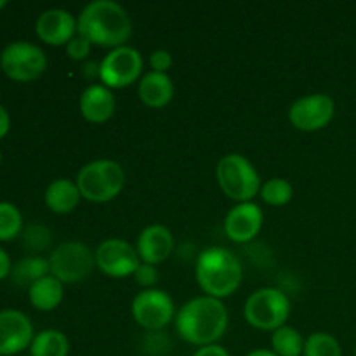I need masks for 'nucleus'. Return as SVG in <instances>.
I'll list each match as a JSON object with an SVG mask.
<instances>
[{
    "instance_id": "1",
    "label": "nucleus",
    "mask_w": 356,
    "mask_h": 356,
    "mask_svg": "<svg viewBox=\"0 0 356 356\" xmlns=\"http://www.w3.org/2000/svg\"><path fill=\"white\" fill-rule=\"evenodd\" d=\"M228 309L221 299L198 296L181 306L174 322L184 343L204 348L218 344L228 329Z\"/></svg>"
},
{
    "instance_id": "2",
    "label": "nucleus",
    "mask_w": 356,
    "mask_h": 356,
    "mask_svg": "<svg viewBox=\"0 0 356 356\" xmlns=\"http://www.w3.org/2000/svg\"><path fill=\"white\" fill-rule=\"evenodd\" d=\"M79 35L97 47L117 49L127 45L132 35V21L127 10L115 0L89 2L79 17Z\"/></svg>"
},
{
    "instance_id": "3",
    "label": "nucleus",
    "mask_w": 356,
    "mask_h": 356,
    "mask_svg": "<svg viewBox=\"0 0 356 356\" xmlns=\"http://www.w3.org/2000/svg\"><path fill=\"white\" fill-rule=\"evenodd\" d=\"M195 275L205 296L222 301L240 287L243 270L238 257L232 250L225 247H209L197 257Z\"/></svg>"
},
{
    "instance_id": "4",
    "label": "nucleus",
    "mask_w": 356,
    "mask_h": 356,
    "mask_svg": "<svg viewBox=\"0 0 356 356\" xmlns=\"http://www.w3.org/2000/svg\"><path fill=\"white\" fill-rule=\"evenodd\" d=\"M75 183L82 198L94 204H106L124 190L125 170L115 160L97 159L86 163L76 172Z\"/></svg>"
},
{
    "instance_id": "5",
    "label": "nucleus",
    "mask_w": 356,
    "mask_h": 356,
    "mask_svg": "<svg viewBox=\"0 0 356 356\" xmlns=\"http://www.w3.org/2000/svg\"><path fill=\"white\" fill-rule=\"evenodd\" d=\"M216 179L222 193L236 204L252 202L263 186L254 163L240 153H228L219 160L216 165Z\"/></svg>"
},
{
    "instance_id": "6",
    "label": "nucleus",
    "mask_w": 356,
    "mask_h": 356,
    "mask_svg": "<svg viewBox=\"0 0 356 356\" xmlns=\"http://www.w3.org/2000/svg\"><path fill=\"white\" fill-rule=\"evenodd\" d=\"M291 316V299L277 287H263L254 291L243 306V318L257 330L275 332L287 325Z\"/></svg>"
},
{
    "instance_id": "7",
    "label": "nucleus",
    "mask_w": 356,
    "mask_h": 356,
    "mask_svg": "<svg viewBox=\"0 0 356 356\" xmlns=\"http://www.w3.org/2000/svg\"><path fill=\"white\" fill-rule=\"evenodd\" d=\"M51 275L63 284H80L92 275L96 268V252L87 243H59L49 256Z\"/></svg>"
},
{
    "instance_id": "8",
    "label": "nucleus",
    "mask_w": 356,
    "mask_h": 356,
    "mask_svg": "<svg viewBox=\"0 0 356 356\" xmlns=\"http://www.w3.org/2000/svg\"><path fill=\"white\" fill-rule=\"evenodd\" d=\"M0 68L16 82H31L44 75L47 70V56L31 42H10L2 51Z\"/></svg>"
},
{
    "instance_id": "9",
    "label": "nucleus",
    "mask_w": 356,
    "mask_h": 356,
    "mask_svg": "<svg viewBox=\"0 0 356 356\" xmlns=\"http://www.w3.org/2000/svg\"><path fill=\"white\" fill-rule=\"evenodd\" d=\"M99 80L108 89H124L138 82L143 73V56L138 49L131 45L111 49L108 54L101 59L99 65Z\"/></svg>"
},
{
    "instance_id": "10",
    "label": "nucleus",
    "mask_w": 356,
    "mask_h": 356,
    "mask_svg": "<svg viewBox=\"0 0 356 356\" xmlns=\"http://www.w3.org/2000/svg\"><path fill=\"white\" fill-rule=\"evenodd\" d=\"M131 313L139 327L148 332H160L176 318V306L165 291L146 289L132 299Z\"/></svg>"
},
{
    "instance_id": "11",
    "label": "nucleus",
    "mask_w": 356,
    "mask_h": 356,
    "mask_svg": "<svg viewBox=\"0 0 356 356\" xmlns=\"http://www.w3.org/2000/svg\"><path fill=\"white\" fill-rule=\"evenodd\" d=\"M334 115H336V103L325 92L299 97L289 108V122L302 132L322 131L332 122Z\"/></svg>"
},
{
    "instance_id": "12",
    "label": "nucleus",
    "mask_w": 356,
    "mask_h": 356,
    "mask_svg": "<svg viewBox=\"0 0 356 356\" xmlns=\"http://www.w3.org/2000/svg\"><path fill=\"white\" fill-rule=\"evenodd\" d=\"M96 268L110 278L132 277L141 259L134 245L122 238H106L97 245Z\"/></svg>"
},
{
    "instance_id": "13",
    "label": "nucleus",
    "mask_w": 356,
    "mask_h": 356,
    "mask_svg": "<svg viewBox=\"0 0 356 356\" xmlns=\"http://www.w3.org/2000/svg\"><path fill=\"white\" fill-rule=\"evenodd\" d=\"M33 325L19 309L0 312V356H14L30 350L33 341Z\"/></svg>"
},
{
    "instance_id": "14",
    "label": "nucleus",
    "mask_w": 356,
    "mask_h": 356,
    "mask_svg": "<svg viewBox=\"0 0 356 356\" xmlns=\"http://www.w3.org/2000/svg\"><path fill=\"white\" fill-rule=\"evenodd\" d=\"M263 209L254 202H243L229 209L225 218V233L232 242L247 243L263 229Z\"/></svg>"
},
{
    "instance_id": "15",
    "label": "nucleus",
    "mask_w": 356,
    "mask_h": 356,
    "mask_svg": "<svg viewBox=\"0 0 356 356\" xmlns=\"http://www.w3.org/2000/svg\"><path fill=\"white\" fill-rule=\"evenodd\" d=\"M37 37L47 45H66L73 37L79 35V23L70 10L47 9L37 17L35 23Z\"/></svg>"
},
{
    "instance_id": "16",
    "label": "nucleus",
    "mask_w": 356,
    "mask_h": 356,
    "mask_svg": "<svg viewBox=\"0 0 356 356\" xmlns=\"http://www.w3.org/2000/svg\"><path fill=\"white\" fill-rule=\"evenodd\" d=\"M136 250L141 259V263L156 264L169 259L174 250V236L169 228L163 225H149L143 228L139 233L138 242H136Z\"/></svg>"
},
{
    "instance_id": "17",
    "label": "nucleus",
    "mask_w": 356,
    "mask_h": 356,
    "mask_svg": "<svg viewBox=\"0 0 356 356\" xmlns=\"http://www.w3.org/2000/svg\"><path fill=\"white\" fill-rule=\"evenodd\" d=\"M80 115L90 124H104L110 120L117 110L113 90L103 83H92L86 87L79 99Z\"/></svg>"
},
{
    "instance_id": "18",
    "label": "nucleus",
    "mask_w": 356,
    "mask_h": 356,
    "mask_svg": "<svg viewBox=\"0 0 356 356\" xmlns=\"http://www.w3.org/2000/svg\"><path fill=\"white\" fill-rule=\"evenodd\" d=\"M138 96L148 108H163L172 101L174 83L167 73H156L149 70L139 79Z\"/></svg>"
},
{
    "instance_id": "19",
    "label": "nucleus",
    "mask_w": 356,
    "mask_h": 356,
    "mask_svg": "<svg viewBox=\"0 0 356 356\" xmlns=\"http://www.w3.org/2000/svg\"><path fill=\"white\" fill-rule=\"evenodd\" d=\"M80 200H82V195L73 179L59 177L45 188L44 202L49 211L54 214H70L79 207Z\"/></svg>"
},
{
    "instance_id": "20",
    "label": "nucleus",
    "mask_w": 356,
    "mask_h": 356,
    "mask_svg": "<svg viewBox=\"0 0 356 356\" xmlns=\"http://www.w3.org/2000/svg\"><path fill=\"white\" fill-rule=\"evenodd\" d=\"M65 298V284L58 278L47 275L28 287L30 305L38 312H54Z\"/></svg>"
},
{
    "instance_id": "21",
    "label": "nucleus",
    "mask_w": 356,
    "mask_h": 356,
    "mask_svg": "<svg viewBox=\"0 0 356 356\" xmlns=\"http://www.w3.org/2000/svg\"><path fill=\"white\" fill-rule=\"evenodd\" d=\"M70 341L58 329H45L35 334L30 344V356H68Z\"/></svg>"
},
{
    "instance_id": "22",
    "label": "nucleus",
    "mask_w": 356,
    "mask_h": 356,
    "mask_svg": "<svg viewBox=\"0 0 356 356\" xmlns=\"http://www.w3.org/2000/svg\"><path fill=\"white\" fill-rule=\"evenodd\" d=\"M51 275V266H49V259L40 256H28L17 261L13 266V278L16 284L26 285L30 287L40 278Z\"/></svg>"
},
{
    "instance_id": "23",
    "label": "nucleus",
    "mask_w": 356,
    "mask_h": 356,
    "mask_svg": "<svg viewBox=\"0 0 356 356\" xmlns=\"http://www.w3.org/2000/svg\"><path fill=\"white\" fill-rule=\"evenodd\" d=\"M305 337L298 329L284 325L271 332V350L278 356H302Z\"/></svg>"
},
{
    "instance_id": "24",
    "label": "nucleus",
    "mask_w": 356,
    "mask_h": 356,
    "mask_svg": "<svg viewBox=\"0 0 356 356\" xmlns=\"http://www.w3.org/2000/svg\"><path fill=\"white\" fill-rule=\"evenodd\" d=\"M259 197L263 198L264 204L271 205V207H282V205H287L292 200L294 188L284 177H271V179L263 183Z\"/></svg>"
},
{
    "instance_id": "25",
    "label": "nucleus",
    "mask_w": 356,
    "mask_h": 356,
    "mask_svg": "<svg viewBox=\"0 0 356 356\" xmlns=\"http://www.w3.org/2000/svg\"><path fill=\"white\" fill-rule=\"evenodd\" d=\"M302 356H343V350L332 334L313 332L306 337Z\"/></svg>"
},
{
    "instance_id": "26",
    "label": "nucleus",
    "mask_w": 356,
    "mask_h": 356,
    "mask_svg": "<svg viewBox=\"0 0 356 356\" xmlns=\"http://www.w3.org/2000/svg\"><path fill=\"white\" fill-rule=\"evenodd\" d=\"M23 229V216L10 202H0V242H10Z\"/></svg>"
},
{
    "instance_id": "27",
    "label": "nucleus",
    "mask_w": 356,
    "mask_h": 356,
    "mask_svg": "<svg viewBox=\"0 0 356 356\" xmlns=\"http://www.w3.org/2000/svg\"><path fill=\"white\" fill-rule=\"evenodd\" d=\"M51 240H52V233L49 232L45 226L33 225L24 232V243L33 250H40V249H45V247H49L51 245Z\"/></svg>"
},
{
    "instance_id": "28",
    "label": "nucleus",
    "mask_w": 356,
    "mask_h": 356,
    "mask_svg": "<svg viewBox=\"0 0 356 356\" xmlns=\"http://www.w3.org/2000/svg\"><path fill=\"white\" fill-rule=\"evenodd\" d=\"M132 277H134L136 284H138L139 287H143V291H146V289H155V285L159 284L160 275H159V270H156V266L141 263Z\"/></svg>"
},
{
    "instance_id": "29",
    "label": "nucleus",
    "mask_w": 356,
    "mask_h": 356,
    "mask_svg": "<svg viewBox=\"0 0 356 356\" xmlns=\"http://www.w3.org/2000/svg\"><path fill=\"white\" fill-rule=\"evenodd\" d=\"M90 49H92V44L87 38H83L82 35H76L66 44V54L73 61H83L90 54Z\"/></svg>"
},
{
    "instance_id": "30",
    "label": "nucleus",
    "mask_w": 356,
    "mask_h": 356,
    "mask_svg": "<svg viewBox=\"0 0 356 356\" xmlns=\"http://www.w3.org/2000/svg\"><path fill=\"white\" fill-rule=\"evenodd\" d=\"M172 63V54L165 51V49H156V51L149 54V68H152V72L167 73V70H170Z\"/></svg>"
},
{
    "instance_id": "31",
    "label": "nucleus",
    "mask_w": 356,
    "mask_h": 356,
    "mask_svg": "<svg viewBox=\"0 0 356 356\" xmlns=\"http://www.w3.org/2000/svg\"><path fill=\"white\" fill-rule=\"evenodd\" d=\"M193 356H232L228 353V350L219 344H211V346H204V348H198L195 351Z\"/></svg>"
},
{
    "instance_id": "32",
    "label": "nucleus",
    "mask_w": 356,
    "mask_h": 356,
    "mask_svg": "<svg viewBox=\"0 0 356 356\" xmlns=\"http://www.w3.org/2000/svg\"><path fill=\"white\" fill-rule=\"evenodd\" d=\"M10 273H13V263H10V257L9 254L0 247V280H6Z\"/></svg>"
},
{
    "instance_id": "33",
    "label": "nucleus",
    "mask_w": 356,
    "mask_h": 356,
    "mask_svg": "<svg viewBox=\"0 0 356 356\" xmlns=\"http://www.w3.org/2000/svg\"><path fill=\"white\" fill-rule=\"evenodd\" d=\"M10 131V115L3 104H0V139L6 138Z\"/></svg>"
},
{
    "instance_id": "34",
    "label": "nucleus",
    "mask_w": 356,
    "mask_h": 356,
    "mask_svg": "<svg viewBox=\"0 0 356 356\" xmlns=\"http://www.w3.org/2000/svg\"><path fill=\"white\" fill-rule=\"evenodd\" d=\"M245 356H278L273 350H264V348H259V350L249 351Z\"/></svg>"
},
{
    "instance_id": "35",
    "label": "nucleus",
    "mask_w": 356,
    "mask_h": 356,
    "mask_svg": "<svg viewBox=\"0 0 356 356\" xmlns=\"http://www.w3.org/2000/svg\"><path fill=\"white\" fill-rule=\"evenodd\" d=\"M6 6H7V0H0V9H3Z\"/></svg>"
},
{
    "instance_id": "36",
    "label": "nucleus",
    "mask_w": 356,
    "mask_h": 356,
    "mask_svg": "<svg viewBox=\"0 0 356 356\" xmlns=\"http://www.w3.org/2000/svg\"><path fill=\"white\" fill-rule=\"evenodd\" d=\"M0 165H2V152H0Z\"/></svg>"
},
{
    "instance_id": "37",
    "label": "nucleus",
    "mask_w": 356,
    "mask_h": 356,
    "mask_svg": "<svg viewBox=\"0 0 356 356\" xmlns=\"http://www.w3.org/2000/svg\"><path fill=\"white\" fill-rule=\"evenodd\" d=\"M0 59H2V51H0Z\"/></svg>"
},
{
    "instance_id": "38",
    "label": "nucleus",
    "mask_w": 356,
    "mask_h": 356,
    "mask_svg": "<svg viewBox=\"0 0 356 356\" xmlns=\"http://www.w3.org/2000/svg\"><path fill=\"white\" fill-rule=\"evenodd\" d=\"M355 356H356V348H355Z\"/></svg>"
}]
</instances>
